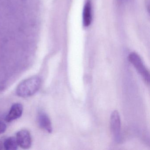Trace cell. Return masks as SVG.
Wrapping results in <instances>:
<instances>
[{
  "label": "cell",
  "instance_id": "6da1fadb",
  "mask_svg": "<svg viewBox=\"0 0 150 150\" xmlns=\"http://www.w3.org/2000/svg\"><path fill=\"white\" fill-rule=\"evenodd\" d=\"M41 82V78L38 76L27 79L19 84L16 88V94L18 96L23 98L32 96L39 90Z\"/></svg>",
  "mask_w": 150,
  "mask_h": 150
},
{
  "label": "cell",
  "instance_id": "7a4b0ae2",
  "mask_svg": "<svg viewBox=\"0 0 150 150\" xmlns=\"http://www.w3.org/2000/svg\"><path fill=\"white\" fill-rule=\"evenodd\" d=\"M129 61L133 65L139 73L147 84L150 83V73L144 65L141 58L137 53L132 52L129 56Z\"/></svg>",
  "mask_w": 150,
  "mask_h": 150
},
{
  "label": "cell",
  "instance_id": "3957f363",
  "mask_svg": "<svg viewBox=\"0 0 150 150\" xmlns=\"http://www.w3.org/2000/svg\"><path fill=\"white\" fill-rule=\"evenodd\" d=\"M110 129L115 140L119 142L121 137V120L119 113L114 110L110 116Z\"/></svg>",
  "mask_w": 150,
  "mask_h": 150
},
{
  "label": "cell",
  "instance_id": "277c9868",
  "mask_svg": "<svg viewBox=\"0 0 150 150\" xmlns=\"http://www.w3.org/2000/svg\"><path fill=\"white\" fill-rule=\"evenodd\" d=\"M16 141L18 146L23 149H28L30 148L32 144V139L29 132L27 129H22L17 132Z\"/></svg>",
  "mask_w": 150,
  "mask_h": 150
},
{
  "label": "cell",
  "instance_id": "5b68a950",
  "mask_svg": "<svg viewBox=\"0 0 150 150\" xmlns=\"http://www.w3.org/2000/svg\"><path fill=\"white\" fill-rule=\"evenodd\" d=\"M23 112V107L21 103H15L13 104L10 110L5 117V121L7 122H13L20 118Z\"/></svg>",
  "mask_w": 150,
  "mask_h": 150
},
{
  "label": "cell",
  "instance_id": "8992f818",
  "mask_svg": "<svg viewBox=\"0 0 150 150\" xmlns=\"http://www.w3.org/2000/svg\"><path fill=\"white\" fill-rule=\"evenodd\" d=\"M37 120L38 125L42 129L49 133L52 132V127L50 119L44 111H40L38 112Z\"/></svg>",
  "mask_w": 150,
  "mask_h": 150
},
{
  "label": "cell",
  "instance_id": "52a82bcc",
  "mask_svg": "<svg viewBox=\"0 0 150 150\" xmlns=\"http://www.w3.org/2000/svg\"><path fill=\"white\" fill-rule=\"evenodd\" d=\"M92 9L91 3L88 1L85 6L83 12V24L85 27H88L92 22Z\"/></svg>",
  "mask_w": 150,
  "mask_h": 150
},
{
  "label": "cell",
  "instance_id": "ba28073f",
  "mask_svg": "<svg viewBox=\"0 0 150 150\" xmlns=\"http://www.w3.org/2000/svg\"><path fill=\"white\" fill-rule=\"evenodd\" d=\"M19 146L15 137H10L6 139L3 142V147L6 150H16Z\"/></svg>",
  "mask_w": 150,
  "mask_h": 150
},
{
  "label": "cell",
  "instance_id": "9c48e42d",
  "mask_svg": "<svg viewBox=\"0 0 150 150\" xmlns=\"http://www.w3.org/2000/svg\"><path fill=\"white\" fill-rule=\"evenodd\" d=\"M7 126L5 123L0 121V134L5 132L6 130Z\"/></svg>",
  "mask_w": 150,
  "mask_h": 150
},
{
  "label": "cell",
  "instance_id": "30bf717a",
  "mask_svg": "<svg viewBox=\"0 0 150 150\" xmlns=\"http://www.w3.org/2000/svg\"><path fill=\"white\" fill-rule=\"evenodd\" d=\"M3 149H4V147H3V142H2V141H0V150Z\"/></svg>",
  "mask_w": 150,
  "mask_h": 150
},
{
  "label": "cell",
  "instance_id": "8fae6325",
  "mask_svg": "<svg viewBox=\"0 0 150 150\" xmlns=\"http://www.w3.org/2000/svg\"><path fill=\"white\" fill-rule=\"evenodd\" d=\"M122 1H128V0H122Z\"/></svg>",
  "mask_w": 150,
  "mask_h": 150
}]
</instances>
